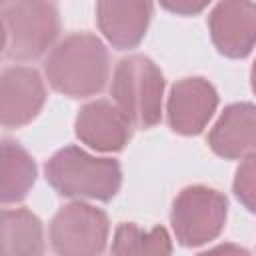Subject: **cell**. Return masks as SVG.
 <instances>
[{
  "label": "cell",
  "mask_w": 256,
  "mask_h": 256,
  "mask_svg": "<svg viewBox=\"0 0 256 256\" xmlns=\"http://www.w3.org/2000/svg\"><path fill=\"white\" fill-rule=\"evenodd\" d=\"M44 78L70 98H90L110 80V52L90 32H72L56 42L44 58Z\"/></svg>",
  "instance_id": "6da1fadb"
},
{
  "label": "cell",
  "mask_w": 256,
  "mask_h": 256,
  "mask_svg": "<svg viewBox=\"0 0 256 256\" xmlns=\"http://www.w3.org/2000/svg\"><path fill=\"white\" fill-rule=\"evenodd\" d=\"M44 178L64 198L110 202L122 188V166L114 158L70 144L48 158Z\"/></svg>",
  "instance_id": "7a4b0ae2"
},
{
  "label": "cell",
  "mask_w": 256,
  "mask_h": 256,
  "mask_svg": "<svg viewBox=\"0 0 256 256\" xmlns=\"http://www.w3.org/2000/svg\"><path fill=\"white\" fill-rule=\"evenodd\" d=\"M164 88V74L148 56L130 54L114 66L110 96L132 128L148 130L160 122Z\"/></svg>",
  "instance_id": "3957f363"
},
{
  "label": "cell",
  "mask_w": 256,
  "mask_h": 256,
  "mask_svg": "<svg viewBox=\"0 0 256 256\" xmlns=\"http://www.w3.org/2000/svg\"><path fill=\"white\" fill-rule=\"evenodd\" d=\"M0 18L6 28V56L32 62L48 54L60 36V12L52 0H8Z\"/></svg>",
  "instance_id": "277c9868"
},
{
  "label": "cell",
  "mask_w": 256,
  "mask_h": 256,
  "mask_svg": "<svg viewBox=\"0 0 256 256\" xmlns=\"http://www.w3.org/2000/svg\"><path fill=\"white\" fill-rule=\"evenodd\" d=\"M228 218L226 196L210 186L194 184L178 192L170 210V224L180 246L198 248L214 242Z\"/></svg>",
  "instance_id": "5b68a950"
},
{
  "label": "cell",
  "mask_w": 256,
  "mask_h": 256,
  "mask_svg": "<svg viewBox=\"0 0 256 256\" xmlns=\"http://www.w3.org/2000/svg\"><path fill=\"white\" fill-rule=\"evenodd\" d=\"M110 238L108 214L84 200L64 204L50 220V248L60 256L102 254Z\"/></svg>",
  "instance_id": "8992f818"
},
{
  "label": "cell",
  "mask_w": 256,
  "mask_h": 256,
  "mask_svg": "<svg viewBox=\"0 0 256 256\" xmlns=\"http://www.w3.org/2000/svg\"><path fill=\"white\" fill-rule=\"evenodd\" d=\"M46 104V82L32 66H8L0 70V128L30 124Z\"/></svg>",
  "instance_id": "52a82bcc"
},
{
  "label": "cell",
  "mask_w": 256,
  "mask_h": 256,
  "mask_svg": "<svg viewBox=\"0 0 256 256\" xmlns=\"http://www.w3.org/2000/svg\"><path fill=\"white\" fill-rule=\"evenodd\" d=\"M216 108L218 92L214 84L202 76H186L170 90L166 102L168 124L180 136H196L208 126Z\"/></svg>",
  "instance_id": "ba28073f"
},
{
  "label": "cell",
  "mask_w": 256,
  "mask_h": 256,
  "mask_svg": "<svg viewBox=\"0 0 256 256\" xmlns=\"http://www.w3.org/2000/svg\"><path fill=\"white\" fill-rule=\"evenodd\" d=\"M214 48L226 58H246L256 42V6L252 0H220L208 14Z\"/></svg>",
  "instance_id": "9c48e42d"
},
{
  "label": "cell",
  "mask_w": 256,
  "mask_h": 256,
  "mask_svg": "<svg viewBox=\"0 0 256 256\" xmlns=\"http://www.w3.org/2000/svg\"><path fill=\"white\" fill-rule=\"evenodd\" d=\"M74 134L90 150L120 152L130 142L132 124L112 100L96 98L78 110Z\"/></svg>",
  "instance_id": "30bf717a"
},
{
  "label": "cell",
  "mask_w": 256,
  "mask_h": 256,
  "mask_svg": "<svg viewBox=\"0 0 256 256\" xmlns=\"http://www.w3.org/2000/svg\"><path fill=\"white\" fill-rule=\"evenodd\" d=\"M152 0H96V24L116 50L136 48L152 20Z\"/></svg>",
  "instance_id": "8fae6325"
},
{
  "label": "cell",
  "mask_w": 256,
  "mask_h": 256,
  "mask_svg": "<svg viewBox=\"0 0 256 256\" xmlns=\"http://www.w3.org/2000/svg\"><path fill=\"white\" fill-rule=\"evenodd\" d=\"M256 108L252 102L228 104L208 132L210 150L226 160H242L254 154Z\"/></svg>",
  "instance_id": "7c38bea8"
},
{
  "label": "cell",
  "mask_w": 256,
  "mask_h": 256,
  "mask_svg": "<svg viewBox=\"0 0 256 256\" xmlns=\"http://www.w3.org/2000/svg\"><path fill=\"white\" fill-rule=\"evenodd\" d=\"M38 166L34 156L14 138H0V204H18L34 188Z\"/></svg>",
  "instance_id": "4fadbf2b"
},
{
  "label": "cell",
  "mask_w": 256,
  "mask_h": 256,
  "mask_svg": "<svg viewBox=\"0 0 256 256\" xmlns=\"http://www.w3.org/2000/svg\"><path fill=\"white\" fill-rule=\"evenodd\" d=\"M44 224L28 208L0 210V256L44 254Z\"/></svg>",
  "instance_id": "5bb4252c"
},
{
  "label": "cell",
  "mask_w": 256,
  "mask_h": 256,
  "mask_svg": "<svg viewBox=\"0 0 256 256\" xmlns=\"http://www.w3.org/2000/svg\"><path fill=\"white\" fill-rule=\"evenodd\" d=\"M112 254H170L172 238L166 228L142 230L134 222H120L112 234Z\"/></svg>",
  "instance_id": "9a60e30c"
},
{
  "label": "cell",
  "mask_w": 256,
  "mask_h": 256,
  "mask_svg": "<svg viewBox=\"0 0 256 256\" xmlns=\"http://www.w3.org/2000/svg\"><path fill=\"white\" fill-rule=\"evenodd\" d=\"M234 196L238 202L248 210L254 212V198H256V168H254V154H248L240 160L236 168V176L232 182Z\"/></svg>",
  "instance_id": "2e32d148"
},
{
  "label": "cell",
  "mask_w": 256,
  "mask_h": 256,
  "mask_svg": "<svg viewBox=\"0 0 256 256\" xmlns=\"http://www.w3.org/2000/svg\"><path fill=\"white\" fill-rule=\"evenodd\" d=\"M160 6L176 16H196L208 8L212 0H158Z\"/></svg>",
  "instance_id": "e0dca14e"
},
{
  "label": "cell",
  "mask_w": 256,
  "mask_h": 256,
  "mask_svg": "<svg viewBox=\"0 0 256 256\" xmlns=\"http://www.w3.org/2000/svg\"><path fill=\"white\" fill-rule=\"evenodd\" d=\"M6 44H8V38H6V28H4V22L0 18V58L6 54Z\"/></svg>",
  "instance_id": "ac0fdd59"
},
{
  "label": "cell",
  "mask_w": 256,
  "mask_h": 256,
  "mask_svg": "<svg viewBox=\"0 0 256 256\" xmlns=\"http://www.w3.org/2000/svg\"><path fill=\"white\" fill-rule=\"evenodd\" d=\"M6 2H8V0H0V8H2V6L6 4Z\"/></svg>",
  "instance_id": "d6986e66"
}]
</instances>
